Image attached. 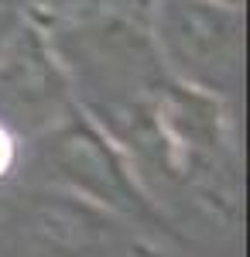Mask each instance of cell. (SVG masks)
I'll list each match as a JSON object with an SVG mask.
<instances>
[{
    "label": "cell",
    "mask_w": 250,
    "mask_h": 257,
    "mask_svg": "<svg viewBox=\"0 0 250 257\" xmlns=\"http://www.w3.org/2000/svg\"><path fill=\"white\" fill-rule=\"evenodd\" d=\"M158 55L175 79L223 96L243 76V4L226 0H161Z\"/></svg>",
    "instance_id": "cell-1"
},
{
    "label": "cell",
    "mask_w": 250,
    "mask_h": 257,
    "mask_svg": "<svg viewBox=\"0 0 250 257\" xmlns=\"http://www.w3.org/2000/svg\"><path fill=\"white\" fill-rule=\"evenodd\" d=\"M45 161L52 175L76 196L120 216L158 223L151 199L141 189V178L134 175L120 144L110 138V131L96 117L79 110L76 103H69V110L52 123Z\"/></svg>",
    "instance_id": "cell-2"
},
{
    "label": "cell",
    "mask_w": 250,
    "mask_h": 257,
    "mask_svg": "<svg viewBox=\"0 0 250 257\" xmlns=\"http://www.w3.org/2000/svg\"><path fill=\"white\" fill-rule=\"evenodd\" d=\"M65 110L69 89L55 45L48 31L28 14L0 52V120L18 134L21 127H52Z\"/></svg>",
    "instance_id": "cell-3"
},
{
    "label": "cell",
    "mask_w": 250,
    "mask_h": 257,
    "mask_svg": "<svg viewBox=\"0 0 250 257\" xmlns=\"http://www.w3.org/2000/svg\"><path fill=\"white\" fill-rule=\"evenodd\" d=\"M14 165H18V134L0 120V178L11 175Z\"/></svg>",
    "instance_id": "cell-4"
},
{
    "label": "cell",
    "mask_w": 250,
    "mask_h": 257,
    "mask_svg": "<svg viewBox=\"0 0 250 257\" xmlns=\"http://www.w3.org/2000/svg\"><path fill=\"white\" fill-rule=\"evenodd\" d=\"M28 18V11H21L14 4H0V52H4V45L14 38V31H18L21 24Z\"/></svg>",
    "instance_id": "cell-5"
},
{
    "label": "cell",
    "mask_w": 250,
    "mask_h": 257,
    "mask_svg": "<svg viewBox=\"0 0 250 257\" xmlns=\"http://www.w3.org/2000/svg\"><path fill=\"white\" fill-rule=\"evenodd\" d=\"M93 4H99V7H116V0H93ZM134 4H141V0H134Z\"/></svg>",
    "instance_id": "cell-6"
},
{
    "label": "cell",
    "mask_w": 250,
    "mask_h": 257,
    "mask_svg": "<svg viewBox=\"0 0 250 257\" xmlns=\"http://www.w3.org/2000/svg\"><path fill=\"white\" fill-rule=\"evenodd\" d=\"M226 4H243V0H226Z\"/></svg>",
    "instance_id": "cell-7"
}]
</instances>
